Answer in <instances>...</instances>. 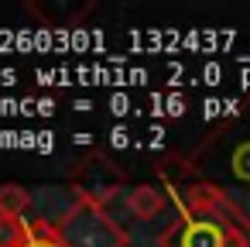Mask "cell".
I'll return each mask as SVG.
<instances>
[{
	"instance_id": "ba28073f",
	"label": "cell",
	"mask_w": 250,
	"mask_h": 247,
	"mask_svg": "<svg viewBox=\"0 0 250 247\" xmlns=\"http://www.w3.org/2000/svg\"><path fill=\"white\" fill-rule=\"evenodd\" d=\"M24 223L28 220H14L7 213H0V247H18L24 237Z\"/></svg>"
},
{
	"instance_id": "7a4b0ae2",
	"label": "cell",
	"mask_w": 250,
	"mask_h": 247,
	"mask_svg": "<svg viewBox=\"0 0 250 247\" xmlns=\"http://www.w3.org/2000/svg\"><path fill=\"white\" fill-rule=\"evenodd\" d=\"M55 230L65 240V247H127L130 244L127 230L110 216V209L89 199H72L69 209L55 220Z\"/></svg>"
},
{
	"instance_id": "277c9868",
	"label": "cell",
	"mask_w": 250,
	"mask_h": 247,
	"mask_svg": "<svg viewBox=\"0 0 250 247\" xmlns=\"http://www.w3.org/2000/svg\"><path fill=\"white\" fill-rule=\"evenodd\" d=\"M69 189H72V199H89L106 206L117 192H127V172L110 155L89 151L69 168Z\"/></svg>"
},
{
	"instance_id": "3957f363",
	"label": "cell",
	"mask_w": 250,
	"mask_h": 247,
	"mask_svg": "<svg viewBox=\"0 0 250 247\" xmlns=\"http://www.w3.org/2000/svg\"><path fill=\"white\" fill-rule=\"evenodd\" d=\"M158 247H250V233L226 213H178V220L158 237Z\"/></svg>"
},
{
	"instance_id": "8992f818",
	"label": "cell",
	"mask_w": 250,
	"mask_h": 247,
	"mask_svg": "<svg viewBox=\"0 0 250 247\" xmlns=\"http://www.w3.org/2000/svg\"><path fill=\"white\" fill-rule=\"evenodd\" d=\"M18 247H65V240L59 237L55 223L48 220H28L24 223V237Z\"/></svg>"
},
{
	"instance_id": "5b68a950",
	"label": "cell",
	"mask_w": 250,
	"mask_h": 247,
	"mask_svg": "<svg viewBox=\"0 0 250 247\" xmlns=\"http://www.w3.org/2000/svg\"><path fill=\"white\" fill-rule=\"evenodd\" d=\"M171 189H165V185H151V182H141V185H130L127 192H124V206L137 216V220H154V216H161V209L168 206V196Z\"/></svg>"
},
{
	"instance_id": "6da1fadb",
	"label": "cell",
	"mask_w": 250,
	"mask_h": 247,
	"mask_svg": "<svg viewBox=\"0 0 250 247\" xmlns=\"http://www.w3.org/2000/svg\"><path fill=\"white\" fill-rule=\"evenodd\" d=\"M158 175L168 185L178 182H209L223 189L250 226V96L223 117L188 155L178 158V165H158Z\"/></svg>"
},
{
	"instance_id": "52a82bcc",
	"label": "cell",
	"mask_w": 250,
	"mask_h": 247,
	"mask_svg": "<svg viewBox=\"0 0 250 247\" xmlns=\"http://www.w3.org/2000/svg\"><path fill=\"white\" fill-rule=\"evenodd\" d=\"M28 209H31V192L24 185H14V182L0 185V213H7L14 220H24Z\"/></svg>"
}]
</instances>
